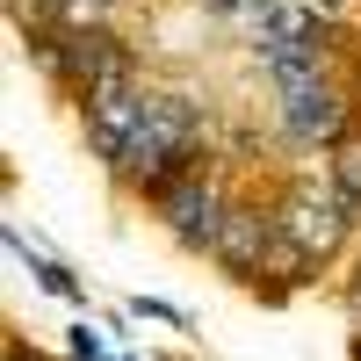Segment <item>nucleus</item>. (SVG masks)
I'll list each match as a JSON object with an SVG mask.
<instances>
[{"label":"nucleus","instance_id":"nucleus-6","mask_svg":"<svg viewBox=\"0 0 361 361\" xmlns=\"http://www.w3.org/2000/svg\"><path fill=\"white\" fill-rule=\"evenodd\" d=\"M325 173H333V188H340L347 217H354V231H361V130H347V137L333 145V159H325Z\"/></svg>","mask_w":361,"mask_h":361},{"label":"nucleus","instance_id":"nucleus-7","mask_svg":"<svg viewBox=\"0 0 361 361\" xmlns=\"http://www.w3.org/2000/svg\"><path fill=\"white\" fill-rule=\"evenodd\" d=\"M29 275H37V282H44L51 296H80V282H73V275H66L58 260H37V253H29Z\"/></svg>","mask_w":361,"mask_h":361},{"label":"nucleus","instance_id":"nucleus-1","mask_svg":"<svg viewBox=\"0 0 361 361\" xmlns=\"http://www.w3.org/2000/svg\"><path fill=\"white\" fill-rule=\"evenodd\" d=\"M80 123H87V152L109 166V180L145 202L209 159V109L188 87H159L137 73L94 87L80 102Z\"/></svg>","mask_w":361,"mask_h":361},{"label":"nucleus","instance_id":"nucleus-4","mask_svg":"<svg viewBox=\"0 0 361 361\" xmlns=\"http://www.w3.org/2000/svg\"><path fill=\"white\" fill-rule=\"evenodd\" d=\"M231 202H238V195L224 188L217 166H188L180 180H166V188L152 195V217L166 224L173 246L209 253V246H217V231H224V217H231Z\"/></svg>","mask_w":361,"mask_h":361},{"label":"nucleus","instance_id":"nucleus-12","mask_svg":"<svg viewBox=\"0 0 361 361\" xmlns=\"http://www.w3.org/2000/svg\"><path fill=\"white\" fill-rule=\"evenodd\" d=\"M116 361H130V354H116Z\"/></svg>","mask_w":361,"mask_h":361},{"label":"nucleus","instance_id":"nucleus-2","mask_svg":"<svg viewBox=\"0 0 361 361\" xmlns=\"http://www.w3.org/2000/svg\"><path fill=\"white\" fill-rule=\"evenodd\" d=\"M29 58H37L44 80H58V87L80 94V102L94 94V87L137 73L130 51L116 44V29H51V22H37V29H29Z\"/></svg>","mask_w":361,"mask_h":361},{"label":"nucleus","instance_id":"nucleus-5","mask_svg":"<svg viewBox=\"0 0 361 361\" xmlns=\"http://www.w3.org/2000/svg\"><path fill=\"white\" fill-rule=\"evenodd\" d=\"M267 253H275V202L238 195L231 217H224V231H217V246H209V260H217L231 282H260L267 275Z\"/></svg>","mask_w":361,"mask_h":361},{"label":"nucleus","instance_id":"nucleus-9","mask_svg":"<svg viewBox=\"0 0 361 361\" xmlns=\"http://www.w3.org/2000/svg\"><path fill=\"white\" fill-rule=\"evenodd\" d=\"M347 318L361 325V246H354V275H347Z\"/></svg>","mask_w":361,"mask_h":361},{"label":"nucleus","instance_id":"nucleus-3","mask_svg":"<svg viewBox=\"0 0 361 361\" xmlns=\"http://www.w3.org/2000/svg\"><path fill=\"white\" fill-rule=\"evenodd\" d=\"M275 224H282L289 246L311 253L318 267H333V253L347 246V231H354L347 202H340V188H333V173H296V180H282V195H275ZM354 238H361V231H354Z\"/></svg>","mask_w":361,"mask_h":361},{"label":"nucleus","instance_id":"nucleus-11","mask_svg":"<svg viewBox=\"0 0 361 361\" xmlns=\"http://www.w3.org/2000/svg\"><path fill=\"white\" fill-rule=\"evenodd\" d=\"M8 361H37V354H29V347H22V340H15V347H8Z\"/></svg>","mask_w":361,"mask_h":361},{"label":"nucleus","instance_id":"nucleus-10","mask_svg":"<svg viewBox=\"0 0 361 361\" xmlns=\"http://www.w3.org/2000/svg\"><path fill=\"white\" fill-rule=\"evenodd\" d=\"M202 8H217V15H231V8H246V0H202Z\"/></svg>","mask_w":361,"mask_h":361},{"label":"nucleus","instance_id":"nucleus-8","mask_svg":"<svg viewBox=\"0 0 361 361\" xmlns=\"http://www.w3.org/2000/svg\"><path fill=\"white\" fill-rule=\"evenodd\" d=\"M130 311H137V318H166V325H180V311H173V304H159V296H137Z\"/></svg>","mask_w":361,"mask_h":361}]
</instances>
